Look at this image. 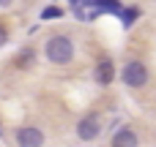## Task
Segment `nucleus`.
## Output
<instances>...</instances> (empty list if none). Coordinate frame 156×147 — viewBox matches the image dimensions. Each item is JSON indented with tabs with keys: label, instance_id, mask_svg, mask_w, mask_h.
<instances>
[{
	"label": "nucleus",
	"instance_id": "nucleus-10",
	"mask_svg": "<svg viewBox=\"0 0 156 147\" xmlns=\"http://www.w3.org/2000/svg\"><path fill=\"white\" fill-rule=\"evenodd\" d=\"M58 16H63V11H60L58 5H52V8H44V11H41V19H58Z\"/></svg>",
	"mask_w": 156,
	"mask_h": 147
},
{
	"label": "nucleus",
	"instance_id": "nucleus-7",
	"mask_svg": "<svg viewBox=\"0 0 156 147\" xmlns=\"http://www.w3.org/2000/svg\"><path fill=\"white\" fill-rule=\"evenodd\" d=\"M93 8H96V14H121L123 11V5L118 0H93Z\"/></svg>",
	"mask_w": 156,
	"mask_h": 147
},
{
	"label": "nucleus",
	"instance_id": "nucleus-9",
	"mask_svg": "<svg viewBox=\"0 0 156 147\" xmlns=\"http://www.w3.org/2000/svg\"><path fill=\"white\" fill-rule=\"evenodd\" d=\"M33 60H36V55H33V49H25V52H22V55L16 57V65H19V68H27V65H30Z\"/></svg>",
	"mask_w": 156,
	"mask_h": 147
},
{
	"label": "nucleus",
	"instance_id": "nucleus-6",
	"mask_svg": "<svg viewBox=\"0 0 156 147\" xmlns=\"http://www.w3.org/2000/svg\"><path fill=\"white\" fill-rule=\"evenodd\" d=\"M93 76H96V82H99V85H104V87H107V85L115 79V65H112V60H107V57H104V60H99V63H96Z\"/></svg>",
	"mask_w": 156,
	"mask_h": 147
},
{
	"label": "nucleus",
	"instance_id": "nucleus-1",
	"mask_svg": "<svg viewBox=\"0 0 156 147\" xmlns=\"http://www.w3.org/2000/svg\"><path fill=\"white\" fill-rule=\"evenodd\" d=\"M47 57L49 63L55 65H66L71 57H74V41L69 35H52L47 41Z\"/></svg>",
	"mask_w": 156,
	"mask_h": 147
},
{
	"label": "nucleus",
	"instance_id": "nucleus-2",
	"mask_svg": "<svg viewBox=\"0 0 156 147\" xmlns=\"http://www.w3.org/2000/svg\"><path fill=\"white\" fill-rule=\"evenodd\" d=\"M121 79H123V85L126 87H145L148 85V68H145V63H140V60H129L126 65H123V71H121Z\"/></svg>",
	"mask_w": 156,
	"mask_h": 147
},
{
	"label": "nucleus",
	"instance_id": "nucleus-11",
	"mask_svg": "<svg viewBox=\"0 0 156 147\" xmlns=\"http://www.w3.org/2000/svg\"><path fill=\"white\" fill-rule=\"evenodd\" d=\"M8 41V30H5V25H0V46Z\"/></svg>",
	"mask_w": 156,
	"mask_h": 147
},
{
	"label": "nucleus",
	"instance_id": "nucleus-4",
	"mask_svg": "<svg viewBox=\"0 0 156 147\" xmlns=\"http://www.w3.org/2000/svg\"><path fill=\"white\" fill-rule=\"evenodd\" d=\"M16 145L19 147H41L44 145V134L33 125H25L16 131Z\"/></svg>",
	"mask_w": 156,
	"mask_h": 147
},
{
	"label": "nucleus",
	"instance_id": "nucleus-12",
	"mask_svg": "<svg viewBox=\"0 0 156 147\" xmlns=\"http://www.w3.org/2000/svg\"><path fill=\"white\" fill-rule=\"evenodd\" d=\"M11 3H14V0H0V5H11Z\"/></svg>",
	"mask_w": 156,
	"mask_h": 147
},
{
	"label": "nucleus",
	"instance_id": "nucleus-8",
	"mask_svg": "<svg viewBox=\"0 0 156 147\" xmlns=\"http://www.w3.org/2000/svg\"><path fill=\"white\" fill-rule=\"evenodd\" d=\"M118 16H121V22H123V27H132V25H134V19L140 16V11H137V8H123V11L118 14Z\"/></svg>",
	"mask_w": 156,
	"mask_h": 147
},
{
	"label": "nucleus",
	"instance_id": "nucleus-3",
	"mask_svg": "<svg viewBox=\"0 0 156 147\" xmlns=\"http://www.w3.org/2000/svg\"><path fill=\"white\" fill-rule=\"evenodd\" d=\"M99 134H101V120H99L96 112H88V115L77 123V136H80L82 142H93Z\"/></svg>",
	"mask_w": 156,
	"mask_h": 147
},
{
	"label": "nucleus",
	"instance_id": "nucleus-5",
	"mask_svg": "<svg viewBox=\"0 0 156 147\" xmlns=\"http://www.w3.org/2000/svg\"><path fill=\"white\" fill-rule=\"evenodd\" d=\"M137 145H140V139H137V131L134 128L115 131L112 134V142H110V147H137Z\"/></svg>",
	"mask_w": 156,
	"mask_h": 147
}]
</instances>
